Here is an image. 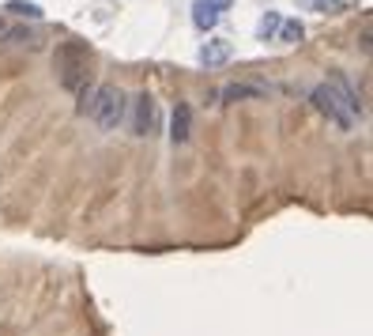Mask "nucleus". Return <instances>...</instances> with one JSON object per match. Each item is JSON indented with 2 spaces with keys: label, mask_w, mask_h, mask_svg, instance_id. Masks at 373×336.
Returning a JSON list of instances; mask_svg holds the SVG:
<instances>
[{
  "label": "nucleus",
  "mask_w": 373,
  "mask_h": 336,
  "mask_svg": "<svg viewBox=\"0 0 373 336\" xmlns=\"http://www.w3.org/2000/svg\"><path fill=\"white\" fill-rule=\"evenodd\" d=\"M313 102H317V110H321V114L328 117L332 125H340V129H351V125H354V117L362 114L358 98L351 95V87H347L343 80L321 83V87L313 91Z\"/></svg>",
  "instance_id": "f257e3e1"
},
{
  "label": "nucleus",
  "mask_w": 373,
  "mask_h": 336,
  "mask_svg": "<svg viewBox=\"0 0 373 336\" xmlns=\"http://www.w3.org/2000/svg\"><path fill=\"white\" fill-rule=\"evenodd\" d=\"M298 4H302L305 12H335L343 0H298Z\"/></svg>",
  "instance_id": "f8f14e48"
},
{
  "label": "nucleus",
  "mask_w": 373,
  "mask_h": 336,
  "mask_svg": "<svg viewBox=\"0 0 373 336\" xmlns=\"http://www.w3.org/2000/svg\"><path fill=\"white\" fill-rule=\"evenodd\" d=\"M208 4H215V8H219V12H222V8H227V4H230V0H208Z\"/></svg>",
  "instance_id": "4468645a"
},
{
  "label": "nucleus",
  "mask_w": 373,
  "mask_h": 336,
  "mask_svg": "<svg viewBox=\"0 0 373 336\" xmlns=\"http://www.w3.org/2000/svg\"><path fill=\"white\" fill-rule=\"evenodd\" d=\"M83 114H91L98 121V129H106V133H114V129L125 121V91L114 87V83H102L98 91H91L87 98V110Z\"/></svg>",
  "instance_id": "f03ea898"
},
{
  "label": "nucleus",
  "mask_w": 373,
  "mask_h": 336,
  "mask_svg": "<svg viewBox=\"0 0 373 336\" xmlns=\"http://www.w3.org/2000/svg\"><path fill=\"white\" fill-rule=\"evenodd\" d=\"M264 87H253V83H230L222 87V102H238V98H260Z\"/></svg>",
  "instance_id": "6e6552de"
},
{
  "label": "nucleus",
  "mask_w": 373,
  "mask_h": 336,
  "mask_svg": "<svg viewBox=\"0 0 373 336\" xmlns=\"http://www.w3.org/2000/svg\"><path fill=\"white\" fill-rule=\"evenodd\" d=\"M87 61H91L87 42H64L57 50V68H61L64 91H83V83H87Z\"/></svg>",
  "instance_id": "7ed1b4c3"
},
{
  "label": "nucleus",
  "mask_w": 373,
  "mask_h": 336,
  "mask_svg": "<svg viewBox=\"0 0 373 336\" xmlns=\"http://www.w3.org/2000/svg\"><path fill=\"white\" fill-rule=\"evenodd\" d=\"M8 42H20V45H23V42H31V45H34V34L20 27V31H8Z\"/></svg>",
  "instance_id": "ddd939ff"
},
{
  "label": "nucleus",
  "mask_w": 373,
  "mask_h": 336,
  "mask_svg": "<svg viewBox=\"0 0 373 336\" xmlns=\"http://www.w3.org/2000/svg\"><path fill=\"white\" fill-rule=\"evenodd\" d=\"M189 129H192V106L189 102H177L174 117H170V140L174 144H185V140H189Z\"/></svg>",
  "instance_id": "39448f33"
},
{
  "label": "nucleus",
  "mask_w": 373,
  "mask_h": 336,
  "mask_svg": "<svg viewBox=\"0 0 373 336\" xmlns=\"http://www.w3.org/2000/svg\"><path fill=\"white\" fill-rule=\"evenodd\" d=\"M302 38V23L298 20H283L279 23V42H298Z\"/></svg>",
  "instance_id": "9b49d317"
},
{
  "label": "nucleus",
  "mask_w": 373,
  "mask_h": 336,
  "mask_svg": "<svg viewBox=\"0 0 373 336\" xmlns=\"http://www.w3.org/2000/svg\"><path fill=\"white\" fill-rule=\"evenodd\" d=\"M8 12L23 15V20H42V4H34V0H8Z\"/></svg>",
  "instance_id": "1a4fd4ad"
},
{
  "label": "nucleus",
  "mask_w": 373,
  "mask_h": 336,
  "mask_svg": "<svg viewBox=\"0 0 373 336\" xmlns=\"http://www.w3.org/2000/svg\"><path fill=\"white\" fill-rule=\"evenodd\" d=\"M151 121H155V102H151V95H139V98H136V121H132L136 136H147Z\"/></svg>",
  "instance_id": "423d86ee"
},
{
  "label": "nucleus",
  "mask_w": 373,
  "mask_h": 336,
  "mask_svg": "<svg viewBox=\"0 0 373 336\" xmlns=\"http://www.w3.org/2000/svg\"><path fill=\"white\" fill-rule=\"evenodd\" d=\"M230 57H234V45H230L227 38H211L200 45V64L204 68H219V64H227Z\"/></svg>",
  "instance_id": "20e7f679"
},
{
  "label": "nucleus",
  "mask_w": 373,
  "mask_h": 336,
  "mask_svg": "<svg viewBox=\"0 0 373 336\" xmlns=\"http://www.w3.org/2000/svg\"><path fill=\"white\" fill-rule=\"evenodd\" d=\"M0 31H4V23H0Z\"/></svg>",
  "instance_id": "2eb2a0df"
},
{
  "label": "nucleus",
  "mask_w": 373,
  "mask_h": 336,
  "mask_svg": "<svg viewBox=\"0 0 373 336\" xmlns=\"http://www.w3.org/2000/svg\"><path fill=\"white\" fill-rule=\"evenodd\" d=\"M279 23H283V15H279V12H264V20H260L257 34H260L264 42H272L275 34H279Z\"/></svg>",
  "instance_id": "9d476101"
},
{
  "label": "nucleus",
  "mask_w": 373,
  "mask_h": 336,
  "mask_svg": "<svg viewBox=\"0 0 373 336\" xmlns=\"http://www.w3.org/2000/svg\"><path fill=\"white\" fill-rule=\"evenodd\" d=\"M192 23H197L200 31H211V27L219 23V8L208 4V0H197V4H192Z\"/></svg>",
  "instance_id": "0eeeda50"
}]
</instances>
